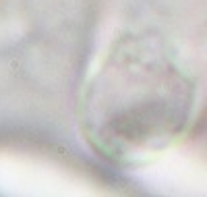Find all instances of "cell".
Segmentation results:
<instances>
[{
    "instance_id": "obj_1",
    "label": "cell",
    "mask_w": 207,
    "mask_h": 197,
    "mask_svg": "<svg viewBox=\"0 0 207 197\" xmlns=\"http://www.w3.org/2000/svg\"><path fill=\"white\" fill-rule=\"evenodd\" d=\"M195 95V81L159 35L126 33L85 87L81 131L104 160L137 166L184 137Z\"/></svg>"
}]
</instances>
